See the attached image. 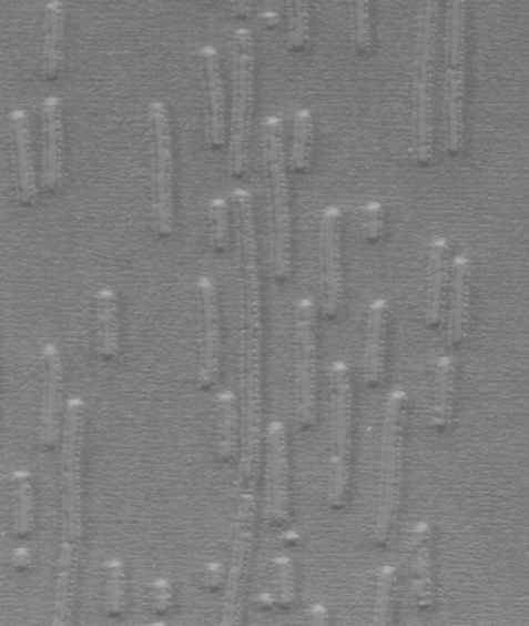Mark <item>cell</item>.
<instances>
[{
	"mask_svg": "<svg viewBox=\"0 0 529 626\" xmlns=\"http://www.w3.org/2000/svg\"><path fill=\"white\" fill-rule=\"evenodd\" d=\"M200 303H202V351H200L197 386L211 390L217 382L222 362V321L217 285L210 276L200 277Z\"/></svg>",
	"mask_w": 529,
	"mask_h": 626,
	"instance_id": "cell-13",
	"label": "cell"
},
{
	"mask_svg": "<svg viewBox=\"0 0 529 626\" xmlns=\"http://www.w3.org/2000/svg\"><path fill=\"white\" fill-rule=\"evenodd\" d=\"M397 583V569L384 566L376 580L375 616L376 625H390L394 619V594Z\"/></svg>",
	"mask_w": 529,
	"mask_h": 626,
	"instance_id": "cell-31",
	"label": "cell"
},
{
	"mask_svg": "<svg viewBox=\"0 0 529 626\" xmlns=\"http://www.w3.org/2000/svg\"><path fill=\"white\" fill-rule=\"evenodd\" d=\"M44 123V155H42V185L54 190L61 183L64 170V124L59 98H47L42 108Z\"/></svg>",
	"mask_w": 529,
	"mask_h": 626,
	"instance_id": "cell-21",
	"label": "cell"
},
{
	"mask_svg": "<svg viewBox=\"0 0 529 626\" xmlns=\"http://www.w3.org/2000/svg\"><path fill=\"white\" fill-rule=\"evenodd\" d=\"M315 148V120L308 109L294 113L289 168L294 172H307L312 168Z\"/></svg>",
	"mask_w": 529,
	"mask_h": 626,
	"instance_id": "cell-27",
	"label": "cell"
},
{
	"mask_svg": "<svg viewBox=\"0 0 529 626\" xmlns=\"http://www.w3.org/2000/svg\"><path fill=\"white\" fill-rule=\"evenodd\" d=\"M235 229L243 270V450L241 475L245 491L254 492L262 444V301L258 280L256 214L253 195L233 193Z\"/></svg>",
	"mask_w": 529,
	"mask_h": 626,
	"instance_id": "cell-1",
	"label": "cell"
},
{
	"mask_svg": "<svg viewBox=\"0 0 529 626\" xmlns=\"http://www.w3.org/2000/svg\"><path fill=\"white\" fill-rule=\"evenodd\" d=\"M64 6L50 2L45 7L44 75L57 77L62 62V42H64Z\"/></svg>",
	"mask_w": 529,
	"mask_h": 626,
	"instance_id": "cell-28",
	"label": "cell"
},
{
	"mask_svg": "<svg viewBox=\"0 0 529 626\" xmlns=\"http://www.w3.org/2000/svg\"><path fill=\"white\" fill-rule=\"evenodd\" d=\"M105 613L120 617L125 606V567L120 558L105 563Z\"/></svg>",
	"mask_w": 529,
	"mask_h": 626,
	"instance_id": "cell-30",
	"label": "cell"
},
{
	"mask_svg": "<svg viewBox=\"0 0 529 626\" xmlns=\"http://www.w3.org/2000/svg\"><path fill=\"white\" fill-rule=\"evenodd\" d=\"M266 166L272 194V229H269V269L274 280H287L292 273L293 222L289 205L287 156H285L284 123L281 117L269 115L264 121Z\"/></svg>",
	"mask_w": 529,
	"mask_h": 626,
	"instance_id": "cell-3",
	"label": "cell"
},
{
	"mask_svg": "<svg viewBox=\"0 0 529 626\" xmlns=\"http://www.w3.org/2000/svg\"><path fill=\"white\" fill-rule=\"evenodd\" d=\"M217 413V457L222 463H231L238 453V405L233 391L218 395Z\"/></svg>",
	"mask_w": 529,
	"mask_h": 626,
	"instance_id": "cell-26",
	"label": "cell"
},
{
	"mask_svg": "<svg viewBox=\"0 0 529 626\" xmlns=\"http://www.w3.org/2000/svg\"><path fill=\"white\" fill-rule=\"evenodd\" d=\"M390 309L386 300H375L367 311L366 344H364V378L370 388H379L386 375L387 331Z\"/></svg>",
	"mask_w": 529,
	"mask_h": 626,
	"instance_id": "cell-19",
	"label": "cell"
},
{
	"mask_svg": "<svg viewBox=\"0 0 529 626\" xmlns=\"http://www.w3.org/2000/svg\"><path fill=\"white\" fill-rule=\"evenodd\" d=\"M296 418L302 430L312 428L316 421V306L309 299L296 307Z\"/></svg>",
	"mask_w": 529,
	"mask_h": 626,
	"instance_id": "cell-10",
	"label": "cell"
},
{
	"mask_svg": "<svg viewBox=\"0 0 529 626\" xmlns=\"http://www.w3.org/2000/svg\"><path fill=\"white\" fill-rule=\"evenodd\" d=\"M77 543H62L58 559L57 590H54L53 625H67L72 612L78 563Z\"/></svg>",
	"mask_w": 529,
	"mask_h": 626,
	"instance_id": "cell-25",
	"label": "cell"
},
{
	"mask_svg": "<svg viewBox=\"0 0 529 626\" xmlns=\"http://www.w3.org/2000/svg\"><path fill=\"white\" fill-rule=\"evenodd\" d=\"M13 483L16 499H18L14 532L19 538H26L33 532L34 526V493L30 473L26 470H18L13 473Z\"/></svg>",
	"mask_w": 529,
	"mask_h": 626,
	"instance_id": "cell-29",
	"label": "cell"
},
{
	"mask_svg": "<svg viewBox=\"0 0 529 626\" xmlns=\"http://www.w3.org/2000/svg\"><path fill=\"white\" fill-rule=\"evenodd\" d=\"M312 37V6L308 2H294L288 16V47L301 52Z\"/></svg>",
	"mask_w": 529,
	"mask_h": 626,
	"instance_id": "cell-32",
	"label": "cell"
},
{
	"mask_svg": "<svg viewBox=\"0 0 529 626\" xmlns=\"http://www.w3.org/2000/svg\"><path fill=\"white\" fill-rule=\"evenodd\" d=\"M120 336V304L116 293L113 289H101L96 295V342L101 357H118Z\"/></svg>",
	"mask_w": 529,
	"mask_h": 626,
	"instance_id": "cell-24",
	"label": "cell"
},
{
	"mask_svg": "<svg viewBox=\"0 0 529 626\" xmlns=\"http://www.w3.org/2000/svg\"><path fill=\"white\" fill-rule=\"evenodd\" d=\"M152 609L160 616L170 613L172 598H174V590L172 585L166 578H159L152 585Z\"/></svg>",
	"mask_w": 529,
	"mask_h": 626,
	"instance_id": "cell-37",
	"label": "cell"
},
{
	"mask_svg": "<svg viewBox=\"0 0 529 626\" xmlns=\"http://www.w3.org/2000/svg\"><path fill=\"white\" fill-rule=\"evenodd\" d=\"M11 124H13L16 150H18L19 198L23 203H31L38 195V182L29 115L26 111H14L11 113Z\"/></svg>",
	"mask_w": 529,
	"mask_h": 626,
	"instance_id": "cell-23",
	"label": "cell"
},
{
	"mask_svg": "<svg viewBox=\"0 0 529 626\" xmlns=\"http://www.w3.org/2000/svg\"><path fill=\"white\" fill-rule=\"evenodd\" d=\"M321 252H323L325 316L336 319L343 307V213L338 206L324 210L319 222Z\"/></svg>",
	"mask_w": 529,
	"mask_h": 626,
	"instance_id": "cell-12",
	"label": "cell"
},
{
	"mask_svg": "<svg viewBox=\"0 0 529 626\" xmlns=\"http://www.w3.org/2000/svg\"><path fill=\"white\" fill-rule=\"evenodd\" d=\"M149 119L155 143V229L160 236L171 238L175 226V164L170 108L163 101H152Z\"/></svg>",
	"mask_w": 529,
	"mask_h": 626,
	"instance_id": "cell-9",
	"label": "cell"
},
{
	"mask_svg": "<svg viewBox=\"0 0 529 626\" xmlns=\"http://www.w3.org/2000/svg\"><path fill=\"white\" fill-rule=\"evenodd\" d=\"M355 46L360 54H367L374 49V23H372L370 2H355Z\"/></svg>",
	"mask_w": 529,
	"mask_h": 626,
	"instance_id": "cell-34",
	"label": "cell"
},
{
	"mask_svg": "<svg viewBox=\"0 0 529 626\" xmlns=\"http://www.w3.org/2000/svg\"><path fill=\"white\" fill-rule=\"evenodd\" d=\"M440 3L426 2L419 16L415 54V160L433 163L435 155V77H437Z\"/></svg>",
	"mask_w": 529,
	"mask_h": 626,
	"instance_id": "cell-5",
	"label": "cell"
},
{
	"mask_svg": "<svg viewBox=\"0 0 529 626\" xmlns=\"http://www.w3.org/2000/svg\"><path fill=\"white\" fill-rule=\"evenodd\" d=\"M308 620L315 625H325L328 622V613L324 606L315 605L308 613Z\"/></svg>",
	"mask_w": 529,
	"mask_h": 626,
	"instance_id": "cell-40",
	"label": "cell"
},
{
	"mask_svg": "<svg viewBox=\"0 0 529 626\" xmlns=\"http://www.w3.org/2000/svg\"><path fill=\"white\" fill-rule=\"evenodd\" d=\"M279 13L274 10H266L261 14V21L266 29H274L279 23Z\"/></svg>",
	"mask_w": 529,
	"mask_h": 626,
	"instance_id": "cell-41",
	"label": "cell"
},
{
	"mask_svg": "<svg viewBox=\"0 0 529 626\" xmlns=\"http://www.w3.org/2000/svg\"><path fill=\"white\" fill-rule=\"evenodd\" d=\"M406 417V391L394 390L387 397L386 410H384L379 503L374 531H372V542L378 547H384L389 543L391 531L397 522L399 499H401Z\"/></svg>",
	"mask_w": 529,
	"mask_h": 626,
	"instance_id": "cell-4",
	"label": "cell"
},
{
	"mask_svg": "<svg viewBox=\"0 0 529 626\" xmlns=\"http://www.w3.org/2000/svg\"><path fill=\"white\" fill-rule=\"evenodd\" d=\"M450 269V244L448 239L435 238L427 254V280L425 296V321L429 327H440L446 316Z\"/></svg>",
	"mask_w": 529,
	"mask_h": 626,
	"instance_id": "cell-16",
	"label": "cell"
},
{
	"mask_svg": "<svg viewBox=\"0 0 529 626\" xmlns=\"http://www.w3.org/2000/svg\"><path fill=\"white\" fill-rule=\"evenodd\" d=\"M84 402L70 398L62 436V511L65 515L64 542L80 545L82 537V444H84Z\"/></svg>",
	"mask_w": 529,
	"mask_h": 626,
	"instance_id": "cell-8",
	"label": "cell"
},
{
	"mask_svg": "<svg viewBox=\"0 0 529 626\" xmlns=\"http://www.w3.org/2000/svg\"><path fill=\"white\" fill-rule=\"evenodd\" d=\"M45 377L42 393L41 440L47 448L57 447L61 436L62 360L58 346L44 347Z\"/></svg>",
	"mask_w": 529,
	"mask_h": 626,
	"instance_id": "cell-20",
	"label": "cell"
},
{
	"mask_svg": "<svg viewBox=\"0 0 529 626\" xmlns=\"http://www.w3.org/2000/svg\"><path fill=\"white\" fill-rule=\"evenodd\" d=\"M363 225L364 238L368 242L382 241L386 234V210L379 202L367 203L363 209Z\"/></svg>",
	"mask_w": 529,
	"mask_h": 626,
	"instance_id": "cell-35",
	"label": "cell"
},
{
	"mask_svg": "<svg viewBox=\"0 0 529 626\" xmlns=\"http://www.w3.org/2000/svg\"><path fill=\"white\" fill-rule=\"evenodd\" d=\"M207 89L206 139L213 150H222L228 139L226 127V95L223 84L221 57L213 46L202 49Z\"/></svg>",
	"mask_w": 529,
	"mask_h": 626,
	"instance_id": "cell-18",
	"label": "cell"
},
{
	"mask_svg": "<svg viewBox=\"0 0 529 626\" xmlns=\"http://www.w3.org/2000/svg\"><path fill=\"white\" fill-rule=\"evenodd\" d=\"M233 68V103H231L228 171L243 178L248 171L250 134L256 95V42L253 33L238 29L231 49Z\"/></svg>",
	"mask_w": 529,
	"mask_h": 626,
	"instance_id": "cell-6",
	"label": "cell"
},
{
	"mask_svg": "<svg viewBox=\"0 0 529 626\" xmlns=\"http://www.w3.org/2000/svg\"><path fill=\"white\" fill-rule=\"evenodd\" d=\"M11 562H13V565L18 571L29 569L31 566L30 551L27 549V547H18V549L11 554Z\"/></svg>",
	"mask_w": 529,
	"mask_h": 626,
	"instance_id": "cell-39",
	"label": "cell"
},
{
	"mask_svg": "<svg viewBox=\"0 0 529 626\" xmlns=\"http://www.w3.org/2000/svg\"><path fill=\"white\" fill-rule=\"evenodd\" d=\"M457 365L452 357H440L435 363L433 398H430V425L437 433H446L456 418Z\"/></svg>",
	"mask_w": 529,
	"mask_h": 626,
	"instance_id": "cell-22",
	"label": "cell"
},
{
	"mask_svg": "<svg viewBox=\"0 0 529 626\" xmlns=\"http://www.w3.org/2000/svg\"><path fill=\"white\" fill-rule=\"evenodd\" d=\"M277 586H279V605L282 609L292 608L296 597V580L292 559L279 557L276 559Z\"/></svg>",
	"mask_w": 529,
	"mask_h": 626,
	"instance_id": "cell-36",
	"label": "cell"
},
{
	"mask_svg": "<svg viewBox=\"0 0 529 626\" xmlns=\"http://www.w3.org/2000/svg\"><path fill=\"white\" fill-rule=\"evenodd\" d=\"M210 241L217 253L228 250L231 241L230 206L225 199L217 198L210 203Z\"/></svg>",
	"mask_w": 529,
	"mask_h": 626,
	"instance_id": "cell-33",
	"label": "cell"
},
{
	"mask_svg": "<svg viewBox=\"0 0 529 626\" xmlns=\"http://www.w3.org/2000/svg\"><path fill=\"white\" fill-rule=\"evenodd\" d=\"M411 598L418 612H429L435 604L434 532L421 522L411 531Z\"/></svg>",
	"mask_w": 529,
	"mask_h": 626,
	"instance_id": "cell-17",
	"label": "cell"
},
{
	"mask_svg": "<svg viewBox=\"0 0 529 626\" xmlns=\"http://www.w3.org/2000/svg\"><path fill=\"white\" fill-rule=\"evenodd\" d=\"M268 463H266V498L274 524H285L289 516V475L287 430L282 422L268 426Z\"/></svg>",
	"mask_w": 529,
	"mask_h": 626,
	"instance_id": "cell-14",
	"label": "cell"
},
{
	"mask_svg": "<svg viewBox=\"0 0 529 626\" xmlns=\"http://www.w3.org/2000/svg\"><path fill=\"white\" fill-rule=\"evenodd\" d=\"M223 580H225V571H223L221 563H213V565L206 567L205 574H203V583H205L206 588H218Z\"/></svg>",
	"mask_w": 529,
	"mask_h": 626,
	"instance_id": "cell-38",
	"label": "cell"
},
{
	"mask_svg": "<svg viewBox=\"0 0 529 626\" xmlns=\"http://www.w3.org/2000/svg\"><path fill=\"white\" fill-rule=\"evenodd\" d=\"M448 304V343L458 347L468 340L472 326L474 265L466 253L452 260Z\"/></svg>",
	"mask_w": 529,
	"mask_h": 626,
	"instance_id": "cell-15",
	"label": "cell"
},
{
	"mask_svg": "<svg viewBox=\"0 0 529 626\" xmlns=\"http://www.w3.org/2000/svg\"><path fill=\"white\" fill-rule=\"evenodd\" d=\"M254 511H256L254 492H243L237 518H235L233 557H231L230 573L226 577V597L222 619L225 625H235L241 620L243 582L248 571L251 551H253Z\"/></svg>",
	"mask_w": 529,
	"mask_h": 626,
	"instance_id": "cell-11",
	"label": "cell"
},
{
	"mask_svg": "<svg viewBox=\"0 0 529 626\" xmlns=\"http://www.w3.org/2000/svg\"><path fill=\"white\" fill-rule=\"evenodd\" d=\"M332 456L327 501L332 508L346 506L350 481L353 386L344 362L332 366Z\"/></svg>",
	"mask_w": 529,
	"mask_h": 626,
	"instance_id": "cell-7",
	"label": "cell"
},
{
	"mask_svg": "<svg viewBox=\"0 0 529 626\" xmlns=\"http://www.w3.org/2000/svg\"><path fill=\"white\" fill-rule=\"evenodd\" d=\"M284 539L285 545L289 547H294L299 543V537H297V534H294V532H287V534L284 535Z\"/></svg>",
	"mask_w": 529,
	"mask_h": 626,
	"instance_id": "cell-42",
	"label": "cell"
},
{
	"mask_svg": "<svg viewBox=\"0 0 529 626\" xmlns=\"http://www.w3.org/2000/svg\"><path fill=\"white\" fill-rule=\"evenodd\" d=\"M468 6L449 2L445 23V73H442V120L445 148L460 155L466 144V75H468Z\"/></svg>",
	"mask_w": 529,
	"mask_h": 626,
	"instance_id": "cell-2",
	"label": "cell"
}]
</instances>
